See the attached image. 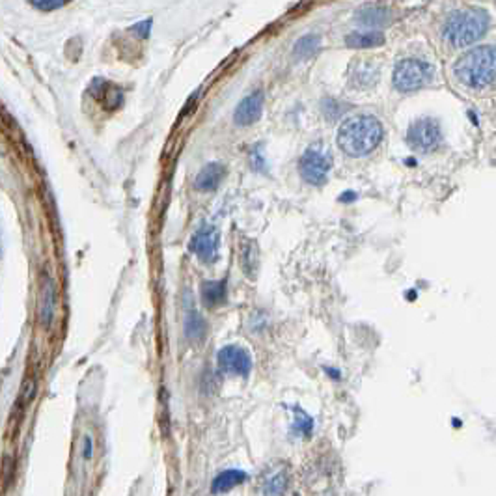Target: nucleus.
<instances>
[{"instance_id": "14", "label": "nucleus", "mask_w": 496, "mask_h": 496, "mask_svg": "<svg viewBox=\"0 0 496 496\" xmlns=\"http://www.w3.org/2000/svg\"><path fill=\"white\" fill-rule=\"evenodd\" d=\"M392 21V11L385 6H365L356 11V23L370 28H381Z\"/></svg>"}, {"instance_id": "24", "label": "nucleus", "mask_w": 496, "mask_h": 496, "mask_svg": "<svg viewBox=\"0 0 496 496\" xmlns=\"http://www.w3.org/2000/svg\"><path fill=\"white\" fill-rule=\"evenodd\" d=\"M90 452H92V439H90V437H86V454L84 455H86V457H92V454H90Z\"/></svg>"}, {"instance_id": "2", "label": "nucleus", "mask_w": 496, "mask_h": 496, "mask_svg": "<svg viewBox=\"0 0 496 496\" xmlns=\"http://www.w3.org/2000/svg\"><path fill=\"white\" fill-rule=\"evenodd\" d=\"M491 26V17L481 8H463L449 13L442 25L444 42L452 47H468L480 42Z\"/></svg>"}, {"instance_id": "4", "label": "nucleus", "mask_w": 496, "mask_h": 496, "mask_svg": "<svg viewBox=\"0 0 496 496\" xmlns=\"http://www.w3.org/2000/svg\"><path fill=\"white\" fill-rule=\"evenodd\" d=\"M433 78L435 68L428 60L409 56L396 63L392 80H394V86H396L397 92L411 94V92H418V90L425 88L428 84H431Z\"/></svg>"}, {"instance_id": "11", "label": "nucleus", "mask_w": 496, "mask_h": 496, "mask_svg": "<svg viewBox=\"0 0 496 496\" xmlns=\"http://www.w3.org/2000/svg\"><path fill=\"white\" fill-rule=\"evenodd\" d=\"M226 178V167L220 162H209L194 179V188L200 193H213Z\"/></svg>"}, {"instance_id": "1", "label": "nucleus", "mask_w": 496, "mask_h": 496, "mask_svg": "<svg viewBox=\"0 0 496 496\" xmlns=\"http://www.w3.org/2000/svg\"><path fill=\"white\" fill-rule=\"evenodd\" d=\"M385 129L382 123L371 114L351 116L339 126L338 146L349 157H364L381 144Z\"/></svg>"}, {"instance_id": "15", "label": "nucleus", "mask_w": 496, "mask_h": 496, "mask_svg": "<svg viewBox=\"0 0 496 496\" xmlns=\"http://www.w3.org/2000/svg\"><path fill=\"white\" fill-rule=\"evenodd\" d=\"M226 295H228V289H226L224 280H209L202 284V289H200V297L205 308L222 306L226 303Z\"/></svg>"}, {"instance_id": "20", "label": "nucleus", "mask_w": 496, "mask_h": 496, "mask_svg": "<svg viewBox=\"0 0 496 496\" xmlns=\"http://www.w3.org/2000/svg\"><path fill=\"white\" fill-rule=\"evenodd\" d=\"M207 332V325H205L204 317L198 312H188L187 321H185V334L190 341H200Z\"/></svg>"}, {"instance_id": "19", "label": "nucleus", "mask_w": 496, "mask_h": 496, "mask_svg": "<svg viewBox=\"0 0 496 496\" xmlns=\"http://www.w3.org/2000/svg\"><path fill=\"white\" fill-rule=\"evenodd\" d=\"M287 489V474L284 468L271 470L263 481V492L265 495H284Z\"/></svg>"}, {"instance_id": "10", "label": "nucleus", "mask_w": 496, "mask_h": 496, "mask_svg": "<svg viewBox=\"0 0 496 496\" xmlns=\"http://www.w3.org/2000/svg\"><path fill=\"white\" fill-rule=\"evenodd\" d=\"M381 77V68L371 60H356L349 68V83L355 88H371Z\"/></svg>"}, {"instance_id": "22", "label": "nucleus", "mask_w": 496, "mask_h": 496, "mask_svg": "<svg viewBox=\"0 0 496 496\" xmlns=\"http://www.w3.org/2000/svg\"><path fill=\"white\" fill-rule=\"evenodd\" d=\"M69 0H30V4L40 11H54L68 4Z\"/></svg>"}, {"instance_id": "5", "label": "nucleus", "mask_w": 496, "mask_h": 496, "mask_svg": "<svg viewBox=\"0 0 496 496\" xmlns=\"http://www.w3.org/2000/svg\"><path fill=\"white\" fill-rule=\"evenodd\" d=\"M334 159L329 146H325L323 142H315L308 150L303 153L298 161V170L301 176L310 185H323L329 178V172L332 170Z\"/></svg>"}, {"instance_id": "12", "label": "nucleus", "mask_w": 496, "mask_h": 496, "mask_svg": "<svg viewBox=\"0 0 496 496\" xmlns=\"http://www.w3.org/2000/svg\"><path fill=\"white\" fill-rule=\"evenodd\" d=\"M56 286L52 282L51 277H43L42 284V297H40V319L43 327H51L56 315Z\"/></svg>"}, {"instance_id": "21", "label": "nucleus", "mask_w": 496, "mask_h": 496, "mask_svg": "<svg viewBox=\"0 0 496 496\" xmlns=\"http://www.w3.org/2000/svg\"><path fill=\"white\" fill-rule=\"evenodd\" d=\"M241 265L245 269L246 277H254L258 269V248L254 243H246L241 250Z\"/></svg>"}, {"instance_id": "9", "label": "nucleus", "mask_w": 496, "mask_h": 496, "mask_svg": "<svg viewBox=\"0 0 496 496\" xmlns=\"http://www.w3.org/2000/svg\"><path fill=\"white\" fill-rule=\"evenodd\" d=\"M263 103H265V97H263V92H260V90L246 95L245 99H241V103L237 104V109L234 112L235 126L248 127L252 123H256L261 118V112H263Z\"/></svg>"}, {"instance_id": "8", "label": "nucleus", "mask_w": 496, "mask_h": 496, "mask_svg": "<svg viewBox=\"0 0 496 496\" xmlns=\"http://www.w3.org/2000/svg\"><path fill=\"white\" fill-rule=\"evenodd\" d=\"M219 368L228 375L237 377H248L252 370V356L248 355V351L239 345H226L219 351Z\"/></svg>"}, {"instance_id": "25", "label": "nucleus", "mask_w": 496, "mask_h": 496, "mask_svg": "<svg viewBox=\"0 0 496 496\" xmlns=\"http://www.w3.org/2000/svg\"><path fill=\"white\" fill-rule=\"evenodd\" d=\"M0 254H2V237H0Z\"/></svg>"}, {"instance_id": "23", "label": "nucleus", "mask_w": 496, "mask_h": 496, "mask_svg": "<svg viewBox=\"0 0 496 496\" xmlns=\"http://www.w3.org/2000/svg\"><path fill=\"white\" fill-rule=\"evenodd\" d=\"M150 28H152V21H142L138 25H135L131 30L133 34H136L138 37H147L150 36Z\"/></svg>"}, {"instance_id": "13", "label": "nucleus", "mask_w": 496, "mask_h": 496, "mask_svg": "<svg viewBox=\"0 0 496 496\" xmlns=\"http://www.w3.org/2000/svg\"><path fill=\"white\" fill-rule=\"evenodd\" d=\"M90 94L94 95L95 99H99L107 109H116V107H120L123 103L121 90L107 83L104 78H95L92 86H90Z\"/></svg>"}, {"instance_id": "6", "label": "nucleus", "mask_w": 496, "mask_h": 496, "mask_svg": "<svg viewBox=\"0 0 496 496\" xmlns=\"http://www.w3.org/2000/svg\"><path fill=\"white\" fill-rule=\"evenodd\" d=\"M405 140L414 152H433L442 142V131H440L439 121L433 118H420L414 123H411Z\"/></svg>"}, {"instance_id": "3", "label": "nucleus", "mask_w": 496, "mask_h": 496, "mask_svg": "<svg viewBox=\"0 0 496 496\" xmlns=\"http://www.w3.org/2000/svg\"><path fill=\"white\" fill-rule=\"evenodd\" d=\"M454 73L461 84L483 90L496 80V47L480 45L466 51L455 62Z\"/></svg>"}, {"instance_id": "17", "label": "nucleus", "mask_w": 496, "mask_h": 496, "mask_svg": "<svg viewBox=\"0 0 496 496\" xmlns=\"http://www.w3.org/2000/svg\"><path fill=\"white\" fill-rule=\"evenodd\" d=\"M245 481H246V472H243V470H237V468L224 470V472H220V474L213 480L211 491H213L214 495L228 492L231 491L234 487L245 483Z\"/></svg>"}, {"instance_id": "18", "label": "nucleus", "mask_w": 496, "mask_h": 496, "mask_svg": "<svg viewBox=\"0 0 496 496\" xmlns=\"http://www.w3.org/2000/svg\"><path fill=\"white\" fill-rule=\"evenodd\" d=\"M319 47H321V37L317 34H306L295 43L293 54L298 60H306V58H312L319 51Z\"/></svg>"}, {"instance_id": "16", "label": "nucleus", "mask_w": 496, "mask_h": 496, "mask_svg": "<svg viewBox=\"0 0 496 496\" xmlns=\"http://www.w3.org/2000/svg\"><path fill=\"white\" fill-rule=\"evenodd\" d=\"M385 43V34L381 30H355L345 36V45L351 49L381 47Z\"/></svg>"}, {"instance_id": "7", "label": "nucleus", "mask_w": 496, "mask_h": 496, "mask_svg": "<svg viewBox=\"0 0 496 496\" xmlns=\"http://www.w3.org/2000/svg\"><path fill=\"white\" fill-rule=\"evenodd\" d=\"M219 246H220V235L219 230L211 224H204L196 234L193 235V239L188 243V248L194 256L198 258L202 263H214L219 258Z\"/></svg>"}]
</instances>
